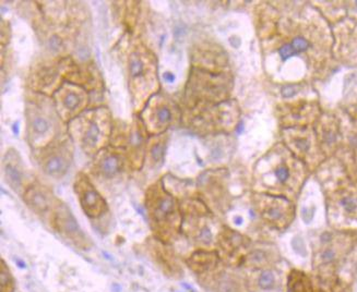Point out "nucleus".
<instances>
[{"instance_id":"f257e3e1","label":"nucleus","mask_w":357,"mask_h":292,"mask_svg":"<svg viewBox=\"0 0 357 292\" xmlns=\"http://www.w3.org/2000/svg\"><path fill=\"white\" fill-rule=\"evenodd\" d=\"M77 195L83 212L90 218H98L107 211V204L101 194L91 184L88 177L80 174L77 176L75 184Z\"/></svg>"},{"instance_id":"f03ea898","label":"nucleus","mask_w":357,"mask_h":292,"mask_svg":"<svg viewBox=\"0 0 357 292\" xmlns=\"http://www.w3.org/2000/svg\"><path fill=\"white\" fill-rule=\"evenodd\" d=\"M109 118L105 111H96L90 117H86L81 128L80 141L84 151L88 153L98 151L104 140V129L109 128Z\"/></svg>"},{"instance_id":"7ed1b4c3","label":"nucleus","mask_w":357,"mask_h":292,"mask_svg":"<svg viewBox=\"0 0 357 292\" xmlns=\"http://www.w3.org/2000/svg\"><path fill=\"white\" fill-rule=\"evenodd\" d=\"M53 222L56 229L63 234L65 237L68 238L73 243H76L78 247L83 248L84 250L88 249L89 241L86 234H83L70 209L65 204L59 203L56 206Z\"/></svg>"},{"instance_id":"20e7f679","label":"nucleus","mask_w":357,"mask_h":292,"mask_svg":"<svg viewBox=\"0 0 357 292\" xmlns=\"http://www.w3.org/2000/svg\"><path fill=\"white\" fill-rule=\"evenodd\" d=\"M70 152L65 146L52 147L46 152L42 161L44 172L56 179L63 178L70 167Z\"/></svg>"},{"instance_id":"39448f33","label":"nucleus","mask_w":357,"mask_h":292,"mask_svg":"<svg viewBox=\"0 0 357 292\" xmlns=\"http://www.w3.org/2000/svg\"><path fill=\"white\" fill-rule=\"evenodd\" d=\"M3 174L6 181L13 189L20 188L23 181V167L18 152L9 149L3 159Z\"/></svg>"},{"instance_id":"423d86ee","label":"nucleus","mask_w":357,"mask_h":292,"mask_svg":"<svg viewBox=\"0 0 357 292\" xmlns=\"http://www.w3.org/2000/svg\"><path fill=\"white\" fill-rule=\"evenodd\" d=\"M24 201L33 212L38 215L46 214L48 209H51V195L43 186H36V184L29 186L26 190Z\"/></svg>"},{"instance_id":"0eeeda50","label":"nucleus","mask_w":357,"mask_h":292,"mask_svg":"<svg viewBox=\"0 0 357 292\" xmlns=\"http://www.w3.org/2000/svg\"><path fill=\"white\" fill-rule=\"evenodd\" d=\"M150 214L154 222H165L175 211V202L169 195H159V197H149L148 203Z\"/></svg>"},{"instance_id":"6e6552de","label":"nucleus","mask_w":357,"mask_h":292,"mask_svg":"<svg viewBox=\"0 0 357 292\" xmlns=\"http://www.w3.org/2000/svg\"><path fill=\"white\" fill-rule=\"evenodd\" d=\"M28 126L31 136H36V138L46 136L48 132L51 131L52 128L51 121L38 111H34L29 115Z\"/></svg>"},{"instance_id":"1a4fd4ad","label":"nucleus","mask_w":357,"mask_h":292,"mask_svg":"<svg viewBox=\"0 0 357 292\" xmlns=\"http://www.w3.org/2000/svg\"><path fill=\"white\" fill-rule=\"evenodd\" d=\"M61 105L68 111H76L84 104V94L76 88H63L61 92Z\"/></svg>"},{"instance_id":"9d476101","label":"nucleus","mask_w":357,"mask_h":292,"mask_svg":"<svg viewBox=\"0 0 357 292\" xmlns=\"http://www.w3.org/2000/svg\"><path fill=\"white\" fill-rule=\"evenodd\" d=\"M123 167V157L117 153H107L100 161V170L107 178L116 176Z\"/></svg>"},{"instance_id":"9b49d317","label":"nucleus","mask_w":357,"mask_h":292,"mask_svg":"<svg viewBox=\"0 0 357 292\" xmlns=\"http://www.w3.org/2000/svg\"><path fill=\"white\" fill-rule=\"evenodd\" d=\"M192 268L197 272H204L217 264V257L209 253H197L192 257Z\"/></svg>"},{"instance_id":"f8f14e48","label":"nucleus","mask_w":357,"mask_h":292,"mask_svg":"<svg viewBox=\"0 0 357 292\" xmlns=\"http://www.w3.org/2000/svg\"><path fill=\"white\" fill-rule=\"evenodd\" d=\"M144 72H146V63L144 59L141 58L140 54H132L129 59V73L131 78L139 80L144 76Z\"/></svg>"},{"instance_id":"ddd939ff","label":"nucleus","mask_w":357,"mask_h":292,"mask_svg":"<svg viewBox=\"0 0 357 292\" xmlns=\"http://www.w3.org/2000/svg\"><path fill=\"white\" fill-rule=\"evenodd\" d=\"M0 289L1 292H15V289L13 275L3 259H1V266H0Z\"/></svg>"},{"instance_id":"4468645a","label":"nucleus","mask_w":357,"mask_h":292,"mask_svg":"<svg viewBox=\"0 0 357 292\" xmlns=\"http://www.w3.org/2000/svg\"><path fill=\"white\" fill-rule=\"evenodd\" d=\"M340 205L347 214H355L357 212V199L353 195H345L340 200Z\"/></svg>"},{"instance_id":"2eb2a0df","label":"nucleus","mask_w":357,"mask_h":292,"mask_svg":"<svg viewBox=\"0 0 357 292\" xmlns=\"http://www.w3.org/2000/svg\"><path fill=\"white\" fill-rule=\"evenodd\" d=\"M267 261V255L260 250H257L247 257V264L249 266L259 267L264 265Z\"/></svg>"},{"instance_id":"dca6fc26","label":"nucleus","mask_w":357,"mask_h":292,"mask_svg":"<svg viewBox=\"0 0 357 292\" xmlns=\"http://www.w3.org/2000/svg\"><path fill=\"white\" fill-rule=\"evenodd\" d=\"M275 285V275L271 270H264L262 274L260 275L259 278V286L262 289L268 290L271 289Z\"/></svg>"},{"instance_id":"f3484780","label":"nucleus","mask_w":357,"mask_h":292,"mask_svg":"<svg viewBox=\"0 0 357 292\" xmlns=\"http://www.w3.org/2000/svg\"><path fill=\"white\" fill-rule=\"evenodd\" d=\"M156 120L160 124H167L172 120V111L169 107L161 106L156 109Z\"/></svg>"},{"instance_id":"a211bd4d","label":"nucleus","mask_w":357,"mask_h":292,"mask_svg":"<svg viewBox=\"0 0 357 292\" xmlns=\"http://www.w3.org/2000/svg\"><path fill=\"white\" fill-rule=\"evenodd\" d=\"M164 152H165V146H164L163 143L154 144L151 147V151H150L152 161H153L154 163L161 161L164 157Z\"/></svg>"},{"instance_id":"6ab92c4d","label":"nucleus","mask_w":357,"mask_h":292,"mask_svg":"<svg viewBox=\"0 0 357 292\" xmlns=\"http://www.w3.org/2000/svg\"><path fill=\"white\" fill-rule=\"evenodd\" d=\"M337 259V252L333 249H326L320 255L322 264L328 265L335 262Z\"/></svg>"},{"instance_id":"aec40b11","label":"nucleus","mask_w":357,"mask_h":292,"mask_svg":"<svg viewBox=\"0 0 357 292\" xmlns=\"http://www.w3.org/2000/svg\"><path fill=\"white\" fill-rule=\"evenodd\" d=\"M308 46H310V44L305 38H296L293 40L292 47L294 48L296 53H302V51H306Z\"/></svg>"},{"instance_id":"412c9836","label":"nucleus","mask_w":357,"mask_h":292,"mask_svg":"<svg viewBox=\"0 0 357 292\" xmlns=\"http://www.w3.org/2000/svg\"><path fill=\"white\" fill-rule=\"evenodd\" d=\"M296 51H295L294 48L292 47V45H284L282 46L281 49H280V55H281L282 59L283 60H287V59L291 58L293 56L296 55Z\"/></svg>"},{"instance_id":"4be33fe9","label":"nucleus","mask_w":357,"mask_h":292,"mask_svg":"<svg viewBox=\"0 0 357 292\" xmlns=\"http://www.w3.org/2000/svg\"><path fill=\"white\" fill-rule=\"evenodd\" d=\"M266 216L270 219V220H280L283 216L281 209L279 207H270L266 212Z\"/></svg>"},{"instance_id":"5701e85b","label":"nucleus","mask_w":357,"mask_h":292,"mask_svg":"<svg viewBox=\"0 0 357 292\" xmlns=\"http://www.w3.org/2000/svg\"><path fill=\"white\" fill-rule=\"evenodd\" d=\"M275 176H277L278 180L280 182H285L289 179V172L287 167H281V168L275 170Z\"/></svg>"},{"instance_id":"b1692460","label":"nucleus","mask_w":357,"mask_h":292,"mask_svg":"<svg viewBox=\"0 0 357 292\" xmlns=\"http://www.w3.org/2000/svg\"><path fill=\"white\" fill-rule=\"evenodd\" d=\"M61 46H63V42H61V38L59 36L53 35L50 38V47L54 51H61Z\"/></svg>"},{"instance_id":"393cba45","label":"nucleus","mask_w":357,"mask_h":292,"mask_svg":"<svg viewBox=\"0 0 357 292\" xmlns=\"http://www.w3.org/2000/svg\"><path fill=\"white\" fill-rule=\"evenodd\" d=\"M296 93V90H295L293 86H285V88L282 90V95L284 96V97H292V96H294Z\"/></svg>"},{"instance_id":"a878e982","label":"nucleus","mask_w":357,"mask_h":292,"mask_svg":"<svg viewBox=\"0 0 357 292\" xmlns=\"http://www.w3.org/2000/svg\"><path fill=\"white\" fill-rule=\"evenodd\" d=\"M211 232L208 228H204L202 232V234H200V238H202V241L206 242V243H209L211 241Z\"/></svg>"},{"instance_id":"bb28decb","label":"nucleus","mask_w":357,"mask_h":292,"mask_svg":"<svg viewBox=\"0 0 357 292\" xmlns=\"http://www.w3.org/2000/svg\"><path fill=\"white\" fill-rule=\"evenodd\" d=\"M163 78L164 80H165L166 82H169V83H173L174 81H175V76L169 72L164 73Z\"/></svg>"},{"instance_id":"cd10ccee","label":"nucleus","mask_w":357,"mask_h":292,"mask_svg":"<svg viewBox=\"0 0 357 292\" xmlns=\"http://www.w3.org/2000/svg\"><path fill=\"white\" fill-rule=\"evenodd\" d=\"M243 219L241 218V217H238V218H236V224L241 225L242 224Z\"/></svg>"},{"instance_id":"c85d7f7f","label":"nucleus","mask_w":357,"mask_h":292,"mask_svg":"<svg viewBox=\"0 0 357 292\" xmlns=\"http://www.w3.org/2000/svg\"><path fill=\"white\" fill-rule=\"evenodd\" d=\"M356 3H357V1H356Z\"/></svg>"}]
</instances>
